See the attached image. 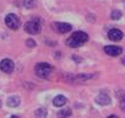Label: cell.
Instances as JSON below:
<instances>
[{"label":"cell","instance_id":"obj_1","mask_svg":"<svg viewBox=\"0 0 125 118\" xmlns=\"http://www.w3.org/2000/svg\"><path fill=\"white\" fill-rule=\"evenodd\" d=\"M89 40V35L83 31H77L66 40V44L70 47H79Z\"/></svg>","mask_w":125,"mask_h":118},{"label":"cell","instance_id":"obj_2","mask_svg":"<svg viewBox=\"0 0 125 118\" xmlns=\"http://www.w3.org/2000/svg\"><path fill=\"white\" fill-rule=\"evenodd\" d=\"M53 66L49 63H38L34 66V72L39 78H47L52 73Z\"/></svg>","mask_w":125,"mask_h":118},{"label":"cell","instance_id":"obj_3","mask_svg":"<svg viewBox=\"0 0 125 118\" xmlns=\"http://www.w3.org/2000/svg\"><path fill=\"white\" fill-rule=\"evenodd\" d=\"M5 24H6V26L8 28H11V30H18V28L20 27V19H19V17L17 15V14L14 13H10L6 15V18H5Z\"/></svg>","mask_w":125,"mask_h":118},{"label":"cell","instance_id":"obj_4","mask_svg":"<svg viewBox=\"0 0 125 118\" xmlns=\"http://www.w3.org/2000/svg\"><path fill=\"white\" fill-rule=\"evenodd\" d=\"M24 28L28 34H38L42 32V24L32 19L31 21H27L24 25Z\"/></svg>","mask_w":125,"mask_h":118},{"label":"cell","instance_id":"obj_5","mask_svg":"<svg viewBox=\"0 0 125 118\" xmlns=\"http://www.w3.org/2000/svg\"><path fill=\"white\" fill-rule=\"evenodd\" d=\"M52 27H53V30L56 32L62 33V34L67 33V32H70L72 30V26H71V24H69V22H54L52 25Z\"/></svg>","mask_w":125,"mask_h":118},{"label":"cell","instance_id":"obj_6","mask_svg":"<svg viewBox=\"0 0 125 118\" xmlns=\"http://www.w3.org/2000/svg\"><path fill=\"white\" fill-rule=\"evenodd\" d=\"M0 70L4 72V73H12L14 70V63L13 60H11V59H2L1 62H0Z\"/></svg>","mask_w":125,"mask_h":118},{"label":"cell","instance_id":"obj_7","mask_svg":"<svg viewBox=\"0 0 125 118\" xmlns=\"http://www.w3.org/2000/svg\"><path fill=\"white\" fill-rule=\"evenodd\" d=\"M104 51L106 54L111 57H117L119 54L123 53V49L119 47V46H113V45H109V46H105L104 47Z\"/></svg>","mask_w":125,"mask_h":118},{"label":"cell","instance_id":"obj_8","mask_svg":"<svg viewBox=\"0 0 125 118\" xmlns=\"http://www.w3.org/2000/svg\"><path fill=\"white\" fill-rule=\"evenodd\" d=\"M107 37H109V39L112 40V42H119V40H122L123 39V32L118 30V28H112L109 31V33H107Z\"/></svg>","mask_w":125,"mask_h":118},{"label":"cell","instance_id":"obj_9","mask_svg":"<svg viewBox=\"0 0 125 118\" xmlns=\"http://www.w3.org/2000/svg\"><path fill=\"white\" fill-rule=\"evenodd\" d=\"M96 103L99 105H103V106L104 105H109L111 104V98L109 97L106 93H104V92H100L96 97Z\"/></svg>","mask_w":125,"mask_h":118},{"label":"cell","instance_id":"obj_10","mask_svg":"<svg viewBox=\"0 0 125 118\" xmlns=\"http://www.w3.org/2000/svg\"><path fill=\"white\" fill-rule=\"evenodd\" d=\"M52 103H53V105L56 107H62V106H64V105L67 103V98L65 97V96H62V95H58V96H56V97L53 98Z\"/></svg>","mask_w":125,"mask_h":118},{"label":"cell","instance_id":"obj_11","mask_svg":"<svg viewBox=\"0 0 125 118\" xmlns=\"http://www.w3.org/2000/svg\"><path fill=\"white\" fill-rule=\"evenodd\" d=\"M20 103H21V99L18 96H11V97L7 98L6 100L7 106H10V107H18L20 105Z\"/></svg>","mask_w":125,"mask_h":118},{"label":"cell","instance_id":"obj_12","mask_svg":"<svg viewBox=\"0 0 125 118\" xmlns=\"http://www.w3.org/2000/svg\"><path fill=\"white\" fill-rule=\"evenodd\" d=\"M34 116L37 118H46L47 116V110L44 109V107H39L34 111Z\"/></svg>","mask_w":125,"mask_h":118},{"label":"cell","instance_id":"obj_13","mask_svg":"<svg viewBox=\"0 0 125 118\" xmlns=\"http://www.w3.org/2000/svg\"><path fill=\"white\" fill-rule=\"evenodd\" d=\"M71 115H72L71 109H62L58 112V118H69Z\"/></svg>","mask_w":125,"mask_h":118},{"label":"cell","instance_id":"obj_14","mask_svg":"<svg viewBox=\"0 0 125 118\" xmlns=\"http://www.w3.org/2000/svg\"><path fill=\"white\" fill-rule=\"evenodd\" d=\"M122 12L119 11V10H113L111 12V19L112 20H119L120 18H122Z\"/></svg>","mask_w":125,"mask_h":118},{"label":"cell","instance_id":"obj_15","mask_svg":"<svg viewBox=\"0 0 125 118\" xmlns=\"http://www.w3.org/2000/svg\"><path fill=\"white\" fill-rule=\"evenodd\" d=\"M37 5V0H24V6L26 8H33Z\"/></svg>","mask_w":125,"mask_h":118},{"label":"cell","instance_id":"obj_16","mask_svg":"<svg viewBox=\"0 0 125 118\" xmlns=\"http://www.w3.org/2000/svg\"><path fill=\"white\" fill-rule=\"evenodd\" d=\"M26 45H27V47H31V49H33L37 46V43L33 40V39H27L26 40Z\"/></svg>","mask_w":125,"mask_h":118},{"label":"cell","instance_id":"obj_17","mask_svg":"<svg viewBox=\"0 0 125 118\" xmlns=\"http://www.w3.org/2000/svg\"><path fill=\"white\" fill-rule=\"evenodd\" d=\"M120 102H119V106H120V109L125 112V98H122V99H119Z\"/></svg>","mask_w":125,"mask_h":118},{"label":"cell","instance_id":"obj_18","mask_svg":"<svg viewBox=\"0 0 125 118\" xmlns=\"http://www.w3.org/2000/svg\"><path fill=\"white\" fill-rule=\"evenodd\" d=\"M117 97H118L119 99L125 98V91H118V92H117Z\"/></svg>","mask_w":125,"mask_h":118},{"label":"cell","instance_id":"obj_19","mask_svg":"<svg viewBox=\"0 0 125 118\" xmlns=\"http://www.w3.org/2000/svg\"><path fill=\"white\" fill-rule=\"evenodd\" d=\"M72 59H73L74 62H77V63L82 62V58H79V57H77V56H73V57H72Z\"/></svg>","mask_w":125,"mask_h":118},{"label":"cell","instance_id":"obj_20","mask_svg":"<svg viewBox=\"0 0 125 118\" xmlns=\"http://www.w3.org/2000/svg\"><path fill=\"white\" fill-rule=\"evenodd\" d=\"M47 44H49V46H56L57 43L56 42H46Z\"/></svg>","mask_w":125,"mask_h":118},{"label":"cell","instance_id":"obj_21","mask_svg":"<svg viewBox=\"0 0 125 118\" xmlns=\"http://www.w3.org/2000/svg\"><path fill=\"white\" fill-rule=\"evenodd\" d=\"M107 118H119V117H118V116H116V115H110Z\"/></svg>","mask_w":125,"mask_h":118},{"label":"cell","instance_id":"obj_22","mask_svg":"<svg viewBox=\"0 0 125 118\" xmlns=\"http://www.w3.org/2000/svg\"><path fill=\"white\" fill-rule=\"evenodd\" d=\"M10 118H20V117H18V116H15V115H13V116H11Z\"/></svg>","mask_w":125,"mask_h":118},{"label":"cell","instance_id":"obj_23","mask_svg":"<svg viewBox=\"0 0 125 118\" xmlns=\"http://www.w3.org/2000/svg\"><path fill=\"white\" fill-rule=\"evenodd\" d=\"M122 63H123V65H125V57L122 59Z\"/></svg>","mask_w":125,"mask_h":118},{"label":"cell","instance_id":"obj_24","mask_svg":"<svg viewBox=\"0 0 125 118\" xmlns=\"http://www.w3.org/2000/svg\"><path fill=\"white\" fill-rule=\"evenodd\" d=\"M1 105H2V103H1V100H0V107H1Z\"/></svg>","mask_w":125,"mask_h":118}]
</instances>
